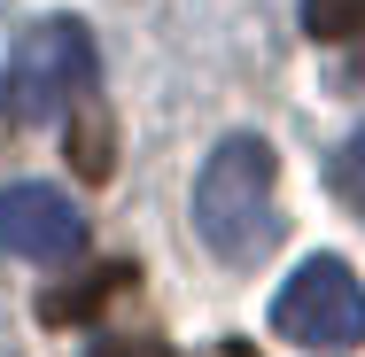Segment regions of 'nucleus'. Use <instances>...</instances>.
I'll return each mask as SVG.
<instances>
[{
  "label": "nucleus",
  "mask_w": 365,
  "mask_h": 357,
  "mask_svg": "<svg viewBox=\"0 0 365 357\" xmlns=\"http://www.w3.org/2000/svg\"><path fill=\"white\" fill-rule=\"evenodd\" d=\"M280 155L257 133H225L195 179V233L225 272H249L280 249Z\"/></svg>",
  "instance_id": "1"
},
{
  "label": "nucleus",
  "mask_w": 365,
  "mask_h": 357,
  "mask_svg": "<svg viewBox=\"0 0 365 357\" xmlns=\"http://www.w3.org/2000/svg\"><path fill=\"white\" fill-rule=\"evenodd\" d=\"M101 93V55L78 16H47L8 55V125H55Z\"/></svg>",
  "instance_id": "2"
},
{
  "label": "nucleus",
  "mask_w": 365,
  "mask_h": 357,
  "mask_svg": "<svg viewBox=\"0 0 365 357\" xmlns=\"http://www.w3.org/2000/svg\"><path fill=\"white\" fill-rule=\"evenodd\" d=\"M272 334L311 357H350L365 342V280L342 257H303L272 295Z\"/></svg>",
  "instance_id": "3"
},
{
  "label": "nucleus",
  "mask_w": 365,
  "mask_h": 357,
  "mask_svg": "<svg viewBox=\"0 0 365 357\" xmlns=\"http://www.w3.org/2000/svg\"><path fill=\"white\" fill-rule=\"evenodd\" d=\"M0 249L24 257V264H71L86 249V217L63 187L16 179V187H0Z\"/></svg>",
  "instance_id": "4"
},
{
  "label": "nucleus",
  "mask_w": 365,
  "mask_h": 357,
  "mask_svg": "<svg viewBox=\"0 0 365 357\" xmlns=\"http://www.w3.org/2000/svg\"><path fill=\"white\" fill-rule=\"evenodd\" d=\"M63 125H71V171L101 187V179L117 171V133H109V117H101V101H86V109H71Z\"/></svg>",
  "instance_id": "5"
},
{
  "label": "nucleus",
  "mask_w": 365,
  "mask_h": 357,
  "mask_svg": "<svg viewBox=\"0 0 365 357\" xmlns=\"http://www.w3.org/2000/svg\"><path fill=\"white\" fill-rule=\"evenodd\" d=\"M125 280H133V264H101V272H86L78 287H63V295H47L39 311H47L55 326H71V319H86V311H101V303H109V295H117Z\"/></svg>",
  "instance_id": "6"
},
{
  "label": "nucleus",
  "mask_w": 365,
  "mask_h": 357,
  "mask_svg": "<svg viewBox=\"0 0 365 357\" xmlns=\"http://www.w3.org/2000/svg\"><path fill=\"white\" fill-rule=\"evenodd\" d=\"M303 31L327 47H350L365 39V0H303Z\"/></svg>",
  "instance_id": "7"
},
{
  "label": "nucleus",
  "mask_w": 365,
  "mask_h": 357,
  "mask_svg": "<svg viewBox=\"0 0 365 357\" xmlns=\"http://www.w3.org/2000/svg\"><path fill=\"white\" fill-rule=\"evenodd\" d=\"M93 357H171V350H155V342H101Z\"/></svg>",
  "instance_id": "8"
},
{
  "label": "nucleus",
  "mask_w": 365,
  "mask_h": 357,
  "mask_svg": "<svg viewBox=\"0 0 365 357\" xmlns=\"http://www.w3.org/2000/svg\"><path fill=\"white\" fill-rule=\"evenodd\" d=\"M342 179H365V133H358V148H350V171Z\"/></svg>",
  "instance_id": "9"
}]
</instances>
